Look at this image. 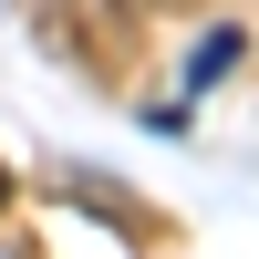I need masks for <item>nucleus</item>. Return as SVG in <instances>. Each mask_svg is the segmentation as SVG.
Segmentation results:
<instances>
[{
	"label": "nucleus",
	"instance_id": "1",
	"mask_svg": "<svg viewBox=\"0 0 259 259\" xmlns=\"http://www.w3.org/2000/svg\"><path fill=\"white\" fill-rule=\"evenodd\" d=\"M41 11H52V31L73 41L83 62H124V52H135V31H145V11H156V0H41Z\"/></svg>",
	"mask_w": 259,
	"mask_h": 259
},
{
	"label": "nucleus",
	"instance_id": "2",
	"mask_svg": "<svg viewBox=\"0 0 259 259\" xmlns=\"http://www.w3.org/2000/svg\"><path fill=\"white\" fill-rule=\"evenodd\" d=\"M0 207H11V177H0Z\"/></svg>",
	"mask_w": 259,
	"mask_h": 259
}]
</instances>
